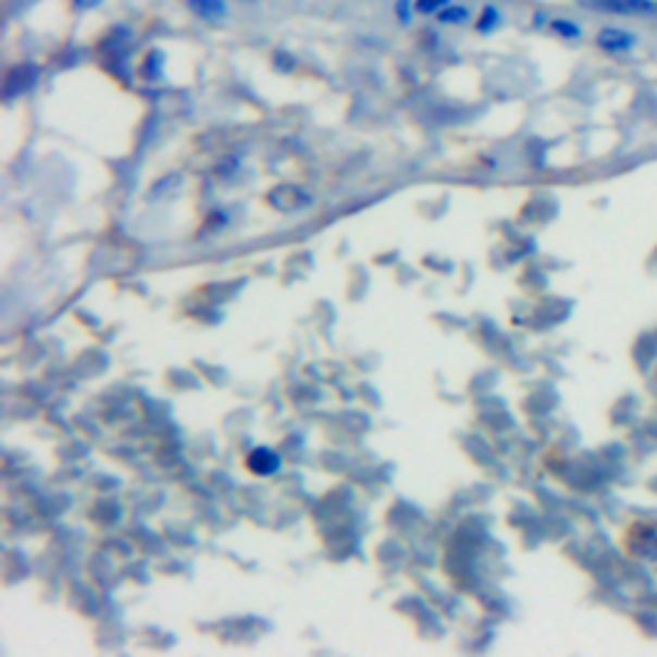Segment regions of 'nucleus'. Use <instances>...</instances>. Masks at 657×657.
I'll use <instances>...</instances> for the list:
<instances>
[{
    "label": "nucleus",
    "mask_w": 657,
    "mask_h": 657,
    "mask_svg": "<svg viewBox=\"0 0 657 657\" xmlns=\"http://www.w3.org/2000/svg\"><path fill=\"white\" fill-rule=\"evenodd\" d=\"M413 11H417V9H411V0H398V3H396V16H398V21H401V24H411Z\"/></svg>",
    "instance_id": "nucleus-8"
},
{
    "label": "nucleus",
    "mask_w": 657,
    "mask_h": 657,
    "mask_svg": "<svg viewBox=\"0 0 657 657\" xmlns=\"http://www.w3.org/2000/svg\"><path fill=\"white\" fill-rule=\"evenodd\" d=\"M501 21H504V16H501V11L496 9V5H483L481 16H478V21H475V28L481 34H491L493 28L501 26Z\"/></svg>",
    "instance_id": "nucleus-6"
},
{
    "label": "nucleus",
    "mask_w": 657,
    "mask_h": 657,
    "mask_svg": "<svg viewBox=\"0 0 657 657\" xmlns=\"http://www.w3.org/2000/svg\"><path fill=\"white\" fill-rule=\"evenodd\" d=\"M245 3H257V0H245Z\"/></svg>",
    "instance_id": "nucleus-10"
},
{
    "label": "nucleus",
    "mask_w": 657,
    "mask_h": 657,
    "mask_svg": "<svg viewBox=\"0 0 657 657\" xmlns=\"http://www.w3.org/2000/svg\"><path fill=\"white\" fill-rule=\"evenodd\" d=\"M73 3H75L77 11H92V9H98L103 0H73Z\"/></svg>",
    "instance_id": "nucleus-9"
},
{
    "label": "nucleus",
    "mask_w": 657,
    "mask_h": 657,
    "mask_svg": "<svg viewBox=\"0 0 657 657\" xmlns=\"http://www.w3.org/2000/svg\"><path fill=\"white\" fill-rule=\"evenodd\" d=\"M591 5L613 16L657 18V0H591Z\"/></svg>",
    "instance_id": "nucleus-2"
},
{
    "label": "nucleus",
    "mask_w": 657,
    "mask_h": 657,
    "mask_svg": "<svg viewBox=\"0 0 657 657\" xmlns=\"http://www.w3.org/2000/svg\"><path fill=\"white\" fill-rule=\"evenodd\" d=\"M449 3H453V0H413V9H417L421 16H437Z\"/></svg>",
    "instance_id": "nucleus-7"
},
{
    "label": "nucleus",
    "mask_w": 657,
    "mask_h": 657,
    "mask_svg": "<svg viewBox=\"0 0 657 657\" xmlns=\"http://www.w3.org/2000/svg\"><path fill=\"white\" fill-rule=\"evenodd\" d=\"M549 32L557 34V37L566 39V41H573V39L583 37L581 24H578V21H573V18H562V16L549 18Z\"/></svg>",
    "instance_id": "nucleus-4"
},
{
    "label": "nucleus",
    "mask_w": 657,
    "mask_h": 657,
    "mask_svg": "<svg viewBox=\"0 0 657 657\" xmlns=\"http://www.w3.org/2000/svg\"><path fill=\"white\" fill-rule=\"evenodd\" d=\"M437 21H439V24H445V26H462V24H468V21H470V11L460 3H449L445 11L437 13Z\"/></svg>",
    "instance_id": "nucleus-5"
},
{
    "label": "nucleus",
    "mask_w": 657,
    "mask_h": 657,
    "mask_svg": "<svg viewBox=\"0 0 657 657\" xmlns=\"http://www.w3.org/2000/svg\"><path fill=\"white\" fill-rule=\"evenodd\" d=\"M640 37L634 32H630V28L624 26H604L598 28L596 34V47L602 49V52L606 54H630L634 47H637Z\"/></svg>",
    "instance_id": "nucleus-1"
},
{
    "label": "nucleus",
    "mask_w": 657,
    "mask_h": 657,
    "mask_svg": "<svg viewBox=\"0 0 657 657\" xmlns=\"http://www.w3.org/2000/svg\"><path fill=\"white\" fill-rule=\"evenodd\" d=\"M185 3L201 21H221L228 13L226 0H185Z\"/></svg>",
    "instance_id": "nucleus-3"
}]
</instances>
